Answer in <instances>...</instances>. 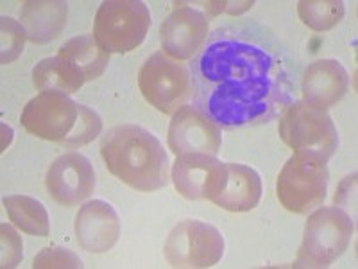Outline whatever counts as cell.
<instances>
[{"mask_svg":"<svg viewBox=\"0 0 358 269\" xmlns=\"http://www.w3.org/2000/svg\"><path fill=\"white\" fill-rule=\"evenodd\" d=\"M188 70L194 104L220 130L268 124L296 101L292 54L258 24L213 29Z\"/></svg>","mask_w":358,"mask_h":269,"instance_id":"6da1fadb","label":"cell"},{"mask_svg":"<svg viewBox=\"0 0 358 269\" xmlns=\"http://www.w3.org/2000/svg\"><path fill=\"white\" fill-rule=\"evenodd\" d=\"M101 156L108 171L138 192H155L169 184V156L149 130L118 124L101 137Z\"/></svg>","mask_w":358,"mask_h":269,"instance_id":"7a4b0ae2","label":"cell"},{"mask_svg":"<svg viewBox=\"0 0 358 269\" xmlns=\"http://www.w3.org/2000/svg\"><path fill=\"white\" fill-rule=\"evenodd\" d=\"M20 120L27 133L66 149L88 146L102 131L97 111L62 92H40L25 104Z\"/></svg>","mask_w":358,"mask_h":269,"instance_id":"3957f363","label":"cell"},{"mask_svg":"<svg viewBox=\"0 0 358 269\" xmlns=\"http://www.w3.org/2000/svg\"><path fill=\"white\" fill-rule=\"evenodd\" d=\"M355 221L341 207H317L308 216L294 268H328L346 251Z\"/></svg>","mask_w":358,"mask_h":269,"instance_id":"277c9868","label":"cell"},{"mask_svg":"<svg viewBox=\"0 0 358 269\" xmlns=\"http://www.w3.org/2000/svg\"><path fill=\"white\" fill-rule=\"evenodd\" d=\"M278 133L296 155L312 156L322 162H328L341 144L330 115L305 101H294L281 113Z\"/></svg>","mask_w":358,"mask_h":269,"instance_id":"5b68a950","label":"cell"},{"mask_svg":"<svg viewBox=\"0 0 358 269\" xmlns=\"http://www.w3.org/2000/svg\"><path fill=\"white\" fill-rule=\"evenodd\" d=\"M151 13L140 0H106L97 9L94 38L104 53L127 54L142 45Z\"/></svg>","mask_w":358,"mask_h":269,"instance_id":"8992f818","label":"cell"},{"mask_svg":"<svg viewBox=\"0 0 358 269\" xmlns=\"http://www.w3.org/2000/svg\"><path fill=\"white\" fill-rule=\"evenodd\" d=\"M322 160L294 153L276 181L278 200L292 214L305 216L321 207L328 192V167Z\"/></svg>","mask_w":358,"mask_h":269,"instance_id":"52a82bcc","label":"cell"},{"mask_svg":"<svg viewBox=\"0 0 358 269\" xmlns=\"http://www.w3.org/2000/svg\"><path fill=\"white\" fill-rule=\"evenodd\" d=\"M138 88L151 106L165 115H174L192 97L190 70L159 50L143 62Z\"/></svg>","mask_w":358,"mask_h":269,"instance_id":"ba28073f","label":"cell"},{"mask_svg":"<svg viewBox=\"0 0 358 269\" xmlns=\"http://www.w3.org/2000/svg\"><path fill=\"white\" fill-rule=\"evenodd\" d=\"M226 242L215 226L197 219L176 224L169 233L163 253L172 268H212L224 257Z\"/></svg>","mask_w":358,"mask_h":269,"instance_id":"9c48e42d","label":"cell"},{"mask_svg":"<svg viewBox=\"0 0 358 269\" xmlns=\"http://www.w3.org/2000/svg\"><path fill=\"white\" fill-rule=\"evenodd\" d=\"M167 140L176 156L197 153L215 156L222 146V131L196 104H185L172 115Z\"/></svg>","mask_w":358,"mask_h":269,"instance_id":"30bf717a","label":"cell"},{"mask_svg":"<svg viewBox=\"0 0 358 269\" xmlns=\"http://www.w3.org/2000/svg\"><path fill=\"white\" fill-rule=\"evenodd\" d=\"M174 11L159 25V41L163 53L176 62L192 60L201 50L210 34L208 17L188 6L174 2Z\"/></svg>","mask_w":358,"mask_h":269,"instance_id":"8fae6325","label":"cell"},{"mask_svg":"<svg viewBox=\"0 0 358 269\" xmlns=\"http://www.w3.org/2000/svg\"><path fill=\"white\" fill-rule=\"evenodd\" d=\"M45 187L56 203L78 207L95 191L94 165L81 153H65L50 163L45 176Z\"/></svg>","mask_w":358,"mask_h":269,"instance_id":"7c38bea8","label":"cell"},{"mask_svg":"<svg viewBox=\"0 0 358 269\" xmlns=\"http://www.w3.org/2000/svg\"><path fill=\"white\" fill-rule=\"evenodd\" d=\"M171 178L185 200L212 201L226 179V163L201 153L176 156Z\"/></svg>","mask_w":358,"mask_h":269,"instance_id":"4fadbf2b","label":"cell"},{"mask_svg":"<svg viewBox=\"0 0 358 269\" xmlns=\"http://www.w3.org/2000/svg\"><path fill=\"white\" fill-rule=\"evenodd\" d=\"M76 239L79 248L88 253H106L120 237V217L104 200L86 201L76 216Z\"/></svg>","mask_w":358,"mask_h":269,"instance_id":"5bb4252c","label":"cell"},{"mask_svg":"<svg viewBox=\"0 0 358 269\" xmlns=\"http://www.w3.org/2000/svg\"><path fill=\"white\" fill-rule=\"evenodd\" d=\"M350 88V74L337 60H317L303 72V101L317 110H330Z\"/></svg>","mask_w":358,"mask_h":269,"instance_id":"9a60e30c","label":"cell"},{"mask_svg":"<svg viewBox=\"0 0 358 269\" xmlns=\"http://www.w3.org/2000/svg\"><path fill=\"white\" fill-rule=\"evenodd\" d=\"M262 200V178L244 163H226V179L212 203L228 212H249Z\"/></svg>","mask_w":358,"mask_h":269,"instance_id":"2e32d148","label":"cell"},{"mask_svg":"<svg viewBox=\"0 0 358 269\" xmlns=\"http://www.w3.org/2000/svg\"><path fill=\"white\" fill-rule=\"evenodd\" d=\"M69 18V4L62 0H27L22 4L20 24L27 40L49 43L63 33Z\"/></svg>","mask_w":358,"mask_h":269,"instance_id":"e0dca14e","label":"cell"},{"mask_svg":"<svg viewBox=\"0 0 358 269\" xmlns=\"http://www.w3.org/2000/svg\"><path fill=\"white\" fill-rule=\"evenodd\" d=\"M57 56H62L78 70L85 83L101 78L104 70L108 69V63H110V54L104 53L99 47L94 34H83V36L72 38L59 49Z\"/></svg>","mask_w":358,"mask_h":269,"instance_id":"ac0fdd59","label":"cell"},{"mask_svg":"<svg viewBox=\"0 0 358 269\" xmlns=\"http://www.w3.org/2000/svg\"><path fill=\"white\" fill-rule=\"evenodd\" d=\"M33 85L40 92H62L72 95L78 94L85 85V79L62 56L43 57L33 69Z\"/></svg>","mask_w":358,"mask_h":269,"instance_id":"d6986e66","label":"cell"},{"mask_svg":"<svg viewBox=\"0 0 358 269\" xmlns=\"http://www.w3.org/2000/svg\"><path fill=\"white\" fill-rule=\"evenodd\" d=\"M4 207L9 221L18 230H22L27 235H49L50 221L43 203H40V201L31 196L15 194V196L4 198Z\"/></svg>","mask_w":358,"mask_h":269,"instance_id":"ffe728a7","label":"cell"},{"mask_svg":"<svg viewBox=\"0 0 358 269\" xmlns=\"http://www.w3.org/2000/svg\"><path fill=\"white\" fill-rule=\"evenodd\" d=\"M344 2L341 0H301L297 2V15L312 31L324 33L344 18Z\"/></svg>","mask_w":358,"mask_h":269,"instance_id":"44dd1931","label":"cell"},{"mask_svg":"<svg viewBox=\"0 0 358 269\" xmlns=\"http://www.w3.org/2000/svg\"><path fill=\"white\" fill-rule=\"evenodd\" d=\"M27 40L24 25L13 20L11 17L0 18V62L2 65L13 63L24 53V45Z\"/></svg>","mask_w":358,"mask_h":269,"instance_id":"7402d4cb","label":"cell"},{"mask_svg":"<svg viewBox=\"0 0 358 269\" xmlns=\"http://www.w3.org/2000/svg\"><path fill=\"white\" fill-rule=\"evenodd\" d=\"M34 269H79L83 268V261L69 248H59V246H54V248H45L38 253L33 261Z\"/></svg>","mask_w":358,"mask_h":269,"instance_id":"603a6c76","label":"cell"},{"mask_svg":"<svg viewBox=\"0 0 358 269\" xmlns=\"http://www.w3.org/2000/svg\"><path fill=\"white\" fill-rule=\"evenodd\" d=\"M0 241H2V268H17L24 257V244H22L20 235L11 224H0Z\"/></svg>","mask_w":358,"mask_h":269,"instance_id":"cb8c5ba5","label":"cell"},{"mask_svg":"<svg viewBox=\"0 0 358 269\" xmlns=\"http://www.w3.org/2000/svg\"><path fill=\"white\" fill-rule=\"evenodd\" d=\"M188 6L196 8L201 11L204 17L212 18L220 15V13H228V15H242L244 11L252 8L255 2L245 0V2H187Z\"/></svg>","mask_w":358,"mask_h":269,"instance_id":"d4e9b609","label":"cell"}]
</instances>
